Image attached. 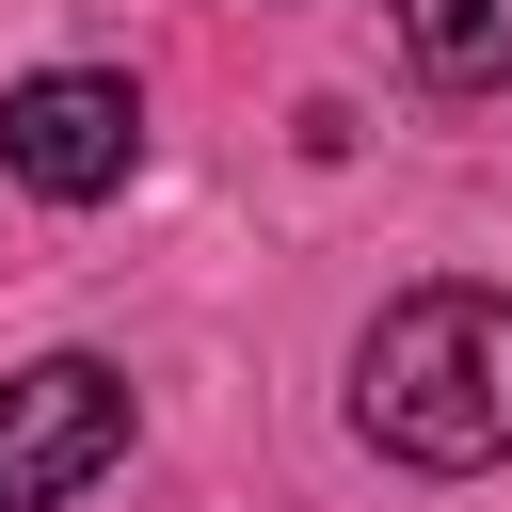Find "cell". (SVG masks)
I'll return each instance as SVG.
<instances>
[{
  "mask_svg": "<svg viewBox=\"0 0 512 512\" xmlns=\"http://www.w3.org/2000/svg\"><path fill=\"white\" fill-rule=\"evenodd\" d=\"M352 432L416 480H480L512 448V288H400L352 352Z\"/></svg>",
  "mask_w": 512,
  "mask_h": 512,
  "instance_id": "6da1fadb",
  "label": "cell"
},
{
  "mask_svg": "<svg viewBox=\"0 0 512 512\" xmlns=\"http://www.w3.org/2000/svg\"><path fill=\"white\" fill-rule=\"evenodd\" d=\"M128 464V368L96 352H32L0 384V512H64L80 480Z\"/></svg>",
  "mask_w": 512,
  "mask_h": 512,
  "instance_id": "7a4b0ae2",
  "label": "cell"
},
{
  "mask_svg": "<svg viewBox=\"0 0 512 512\" xmlns=\"http://www.w3.org/2000/svg\"><path fill=\"white\" fill-rule=\"evenodd\" d=\"M128 160H144V96H128L112 64H32V80L0 96V176H16V192L96 208V192H128Z\"/></svg>",
  "mask_w": 512,
  "mask_h": 512,
  "instance_id": "3957f363",
  "label": "cell"
},
{
  "mask_svg": "<svg viewBox=\"0 0 512 512\" xmlns=\"http://www.w3.org/2000/svg\"><path fill=\"white\" fill-rule=\"evenodd\" d=\"M400 48H416V80L496 96L512 80V0H400Z\"/></svg>",
  "mask_w": 512,
  "mask_h": 512,
  "instance_id": "277c9868",
  "label": "cell"
}]
</instances>
